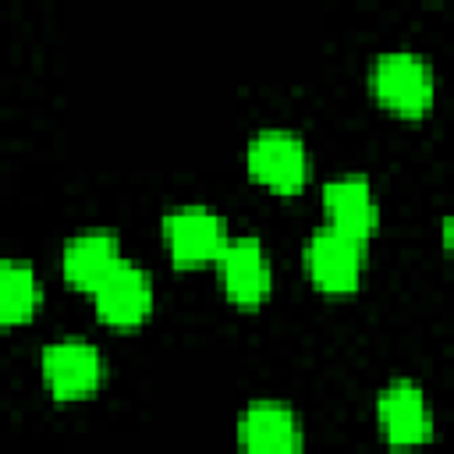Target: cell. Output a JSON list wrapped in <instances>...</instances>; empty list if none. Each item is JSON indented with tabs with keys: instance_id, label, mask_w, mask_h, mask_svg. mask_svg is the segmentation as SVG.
Listing matches in <instances>:
<instances>
[{
	"instance_id": "6da1fadb",
	"label": "cell",
	"mask_w": 454,
	"mask_h": 454,
	"mask_svg": "<svg viewBox=\"0 0 454 454\" xmlns=\"http://www.w3.org/2000/svg\"><path fill=\"white\" fill-rule=\"evenodd\" d=\"M369 85L397 114H426L436 92L433 64L415 50H387L369 67Z\"/></svg>"
},
{
	"instance_id": "8992f818",
	"label": "cell",
	"mask_w": 454,
	"mask_h": 454,
	"mask_svg": "<svg viewBox=\"0 0 454 454\" xmlns=\"http://www.w3.org/2000/svg\"><path fill=\"white\" fill-rule=\"evenodd\" d=\"M376 422L394 450L426 443L433 436V408H429L426 390L408 376L390 380L376 394Z\"/></svg>"
},
{
	"instance_id": "7c38bea8",
	"label": "cell",
	"mask_w": 454,
	"mask_h": 454,
	"mask_svg": "<svg viewBox=\"0 0 454 454\" xmlns=\"http://www.w3.org/2000/svg\"><path fill=\"white\" fill-rule=\"evenodd\" d=\"M43 301V284L32 262L25 259H4L0 262V319L4 323H25Z\"/></svg>"
},
{
	"instance_id": "3957f363",
	"label": "cell",
	"mask_w": 454,
	"mask_h": 454,
	"mask_svg": "<svg viewBox=\"0 0 454 454\" xmlns=\"http://www.w3.org/2000/svg\"><path fill=\"white\" fill-rule=\"evenodd\" d=\"M241 454H305V429L298 411L280 397H255L238 415Z\"/></svg>"
},
{
	"instance_id": "8fae6325",
	"label": "cell",
	"mask_w": 454,
	"mask_h": 454,
	"mask_svg": "<svg viewBox=\"0 0 454 454\" xmlns=\"http://www.w3.org/2000/svg\"><path fill=\"white\" fill-rule=\"evenodd\" d=\"M121 238L114 231H82V234H71L60 248V270L64 277L74 284V287H96L117 262H121Z\"/></svg>"
},
{
	"instance_id": "ba28073f",
	"label": "cell",
	"mask_w": 454,
	"mask_h": 454,
	"mask_svg": "<svg viewBox=\"0 0 454 454\" xmlns=\"http://www.w3.org/2000/svg\"><path fill=\"white\" fill-rule=\"evenodd\" d=\"M216 277L223 291L241 305H259L273 287V262L255 234H234L216 255Z\"/></svg>"
},
{
	"instance_id": "52a82bcc",
	"label": "cell",
	"mask_w": 454,
	"mask_h": 454,
	"mask_svg": "<svg viewBox=\"0 0 454 454\" xmlns=\"http://www.w3.org/2000/svg\"><path fill=\"white\" fill-rule=\"evenodd\" d=\"M301 262L316 287L333 291V294L351 291L362 277V241L326 223L305 238Z\"/></svg>"
},
{
	"instance_id": "277c9868",
	"label": "cell",
	"mask_w": 454,
	"mask_h": 454,
	"mask_svg": "<svg viewBox=\"0 0 454 454\" xmlns=\"http://www.w3.org/2000/svg\"><path fill=\"white\" fill-rule=\"evenodd\" d=\"M252 177L273 192H298L309 181V145L291 128H259L245 149Z\"/></svg>"
},
{
	"instance_id": "4fadbf2b",
	"label": "cell",
	"mask_w": 454,
	"mask_h": 454,
	"mask_svg": "<svg viewBox=\"0 0 454 454\" xmlns=\"http://www.w3.org/2000/svg\"><path fill=\"white\" fill-rule=\"evenodd\" d=\"M443 241H447V248H454V216L443 220Z\"/></svg>"
},
{
	"instance_id": "30bf717a",
	"label": "cell",
	"mask_w": 454,
	"mask_h": 454,
	"mask_svg": "<svg viewBox=\"0 0 454 454\" xmlns=\"http://www.w3.org/2000/svg\"><path fill=\"white\" fill-rule=\"evenodd\" d=\"M323 209L330 227L365 241L380 227V199L365 174H337L323 184Z\"/></svg>"
},
{
	"instance_id": "5b68a950",
	"label": "cell",
	"mask_w": 454,
	"mask_h": 454,
	"mask_svg": "<svg viewBox=\"0 0 454 454\" xmlns=\"http://www.w3.org/2000/svg\"><path fill=\"white\" fill-rule=\"evenodd\" d=\"M227 238L231 234L223 216L206 202H181L163 213V241L170 248V259L181 266L216 262Z\"/></svg>"
},
{
	"instance_id": "7a4b0ae2",
	"label": "cell",
	"mask_w": 454,
	"mask_h": 454,
	"mask_svg": "<svg viewBox=\"0 0 454 454\" xmlns=\"http://www.w3.org/2000/svg\"><path fill=\"white\" fill-rule=\"evenodd\" d=\"M43 383L53 397H89L106 376V358L89 337H57L39 351Z\"/></svg>"
},
{
	"instance_id": "9c48e42d",
	"label": "cell",
	"mask_w": 454,
	"mask_h": 454,
	"mask_svg": "<svg viewBox=\"0 0 454 454\" xmlns=\"http://www.w3.org/2000/svg\"><path fill=\"white\" fill-rule=\"evenodd\" d=\"M96 312L114 326H135L153 312L156 284L153 273L131 259H121L96 287H92Z\"/></svg>"
}]
</instances>
